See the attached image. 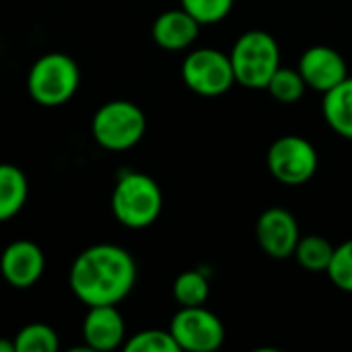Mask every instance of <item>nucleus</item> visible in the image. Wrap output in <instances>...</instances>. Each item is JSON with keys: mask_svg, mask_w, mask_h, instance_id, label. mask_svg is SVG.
I'll use <instances>...</instances> for the list:
<instances>
[{"mask_svg": "<svg viewBox=\"0 0 352 352\" xmlns=\"http://www.w3.org/2000/svg\"><path fill=\"white\" fill-rule=\"evenodd\" d=\"M266 89L270 91V95L276 101H280V103H295V101H299L305 95L307 85H305V80H303V76H301V72L297 68L280 66L272 74V78H270Z\"/></svg>", "mask_w": 352, "mask_h": 352, "instance_id": "obj_19", "label": "nucleus"}, {"mask_svg": "<svg viewBox=\"0 0 352 352\" xmlns=\"http://www.w3.org/2000/svg\"><path fill=\"white\" fill-rule=\"evenodd\" d=\"M16 352H56L60 349L58 334L47 324H29L14 336Z\"/></svg>", "mask_w": 352, "mask_h": 352, "instance_id": "obj_18", "label": "nucleus"}, {"mask_svg": "<svg viewBox=\"0 0 352 352\" xmlns=\"http://www.w3.org/2000/svg\"><path fill=\"white\" fill-rule=\"evenodd\" d=\"M169 332L177 342L179 351L214 352L225 342L223 322L204 305L182 307L173 316L169 324Z\"/></svg>", "mask_w": 352, "mask_h": 352, "instance_id": "obj_8", "label": "nucleus"}, {"mask_svg": "<svg viewBox=\"0 0 352 352\" xmlns=\"http://www.w3.org/2000/svg\"><path fill=\"white\" fill-rule=\"evenodd\" d=\"M179 2L182 8L188 10L200 25H214L231 12L235 0H179Z\"/></svg>", "mask_w": 352, "mask_h": 352, "instance_id": "obj_22", "label": "nucleus"}, {"mask_svg": "<svg viewBox=\"0 0 352 352\" xmlns=\"http://www.w3.org/2000/svg\"><path fill=\"white\" fill-rule=\"evenodd\" d=\"M0 352H16L14 340H8V338H0Z\"/></svg>", "mask_w": 352, "mask_h": 352, "instance_id": "obj_23", "label": "nucleus"}, {"mask_svg": "<svg viewBox=\"0 0 352 352\" xmlns=\"http://www.w3.org/2000/svg\"><path fill=\"white\" fill-rule=\"evenodd\" d=\"M256 237L266 256L287 260L295 254L301 233L295 217L287 208L272 206L260 214L256 223Z\"/></svg>", "mask_w": 352, "mask_h": 352, "instance_id": "obj_9", "label": "nucleus"}, {"mask_svg": "<svg viewBox=\"0 0 352 352\" xmlns=\"http://www.w3.org/2000/svg\"><path fill=\"white\" fill-rule=\"evenodd\" d=\"M80 87V68L78 64L62 54L52 52L43 54L33 62L27 74V91L31 99L43 107L64 105Z\"/></svg>", "mask_w": 352, "mask_h": 352, "instance_id": "obj_4", "label": "nucleus"}, {"mask_svg": "<svg viewBox=\"0 0 352 352\" xmlns=\"http://www.w3.org/2000/svg\"><path fill=\"white\" fill-rule=\"evenodd\" d=\"M163 210V192L159 184L140 171H126L118 177L111 194V212L128 229L151 227Z\"/></svg>", "mask_w": 352, "mask_h": 352, "instance_id": "obj_2", "label": "nucleus"}, {"mask_svg": "<svg viewBox=\"0 0 352 352\" xmlns=\"http://www.w3.org/2000/svg\"><path fill=\"white\" fill-rule=\"evenodd\" d=\"M182 78L190 91L200 97L225 95L235 85V74L229 54L214 47H200L186 56Z\"/></svg>", "mask_w": 352, "mask_h": 352, "instance_id": "obj_6", "label": "nucleus"}, {"mask_svg": "<svg viewBox=\"0 0 352 352\" xmlns=\"http://www.w3.org/2000/svg\"><path fill=\"white\" fill-rule=\"evenodd\" d=\"M136 262L132 254L113 243H97L76 256L68 283L74 297L87 307L118 305L136 285Z\"/></svg>", "mask_w": 352, "mask_h": 352, "instance_id": "obj_1", "label": "nucleus"}, {"mask_svg": "<svg viewBox=\"0 0 352 352\" xmlns=\"http://www.w3.org/2000/svg\"><path fill=\"white\" fill-rule=\"evenodd\" d=\"M229 58L235 82L245 89H266L272 74L280 68V47L276 39L262 29L239 35Z\"/></svg>", "mask_w": 352, "mask_h": 352, "instance_id": "obj_3", "label": "nucleus"}, {"mask_svg": "<svg viewBox=\"0 0 352 352\" xmlns=\"http://www.w3.org/2000/svg\"><path fill=\"white\" fill-rule=\"evenodd\" d=\"M297 70L301 72L307 89L328 93L349 76V66L342 54L328 45H314L299 58Z\"/></svg>", "mask_w": 352, "mask_h": 352, "instance_id": "obj_11", "label": "nucleus"}, {"mask_svg": "<svg viewBox=\"0 0 352 352\" xmlns=\"http://www.w3.org/2000/svg\"><path fill=\"white\" fill-rule=\"evenodd\" d=\"M126 352H182L169 330H142L124 344Z\"/></svg>", "mask_w": 352, "mask_h": 352, "instance_id": "obj_20", "label": "nucleus"}, {"mask_svg": "<svg viewBox=\"0 0 352 352\" xmlns=\"http://www.w3.org/2000/svg\"><path fill=\"white\" fill-rule=\"evenodd\" d=\"M43 270H45V256L41 248L29 239H19L8 243L0 256L2 278L12 289L33 287L43 276Z\"/></svg>", "mask_w": 352, "mask_h": 352, "instance_id": "obj_10", "label": "nucleus"}, {"mask_svg": "<svg viewBox=\"0 0 352 352\" xmlns=\"http://www.w3.org/2000/svg\"><path fill=\"white\" fill-rule=\"evenodd\" d=\"M91 132L99 146L107 151H128L142 140L146 132V118L132 101H107L95 111Z\"/></svg>", "mask_w": 352, "mask_h": 352, "instance_id": "obj_5", "label": "nucleus"}, {"mask_svg": "<svg viewBox=\"0 0 352 352\" xmlns=\"http://www.w3.org/2000/svg\"><path fill=\"white\" fill-rule=\"evenodd\" d=\"M322 111L326 124L336 134L352 140V76H346L334 89L324 93Z\"/></svg>", "mask_w": 352, "mask_h": 352, "instance_id": "obj_14", "label": "nucleus"}, {"mask_svg": "<svg viewBox=\"0 0 352 352\" xmlns=\"http://www.w3.org/2000/svg\"><path fill=\"white\" fill-rule=\"evenodd\" d=\"M200 27L202 25L184 8L165 10L153 23V39L163 50L179 52L196 41Z\"/></svg>", "mask_w": 352, "mask_h": 352, "instance_id": "obj_13", "label": "nucleus"}, {"mask_svg": "<svg viewBox=\"0 0 352 352\" xmlns=\"http://www.w3.org/2000/svg\"><path fill=\"white\" fill-rule=\"evenodd\" d=\"M334 256V245L322 235H305L299 237L293 258L307 272H326Z\"/></svg>", "mask_w": 352, "mask_h": 352, "instance_id": "obj_16", "label": "nucleus"}, {"mask_svg": "<svg viewBox=\"0 0 352 352\" xmlns=\"http://www.w3.org/2000/svg\"><path fill=\"white\" fill-rule=\"evenodd\" d=\"M268 169L274 179L285 186H301L309 182L320 165L316 146L297 134H287L276 138L266 157Z\"/></svg>", "mask_w": 352, "mask_h": 352, "instance_id": "obj_7", "label": "nucleus"}, {"mask_svg": "<svg viewBox=\"0 0 352 352\" xmlns=\"http://www.w3.org/2000/svg\"><path fill=\"white\" fill-rule=\"evenodd\" d=\"M210 295V285L204 272L186 270L173 283V297L182 307H198L204 305Z\"/></svg>", "mask_w": 352, "mask_h": 352, "instance_id": "obj_17", "label": "nucleus"}, {"mask_svg": "<svg viewBox=\"0 0 352 352\" xmlns=\"http://www.w3.org/2000/svg\"><path fill=\"white\" fill-rule=\"evenodd\" d=\"M82 340L89 351L109 352L126 340V324L118 305H95L82 322Z\"/></svg>", "mask_w": 352, "mask_h": 352, "instance_id": "obj_12", "label": "nucleus"}, {"mask_svg": "<svg viewBox=\"0 0 352 352\" xmlns=\"http://www.w3.org/2000/svg\"><path fill=\"white\" fill-rule=\"evenodd\" d=\"M326 274L336 289L352 293V239L334 248V256Z\"/></svg>", "mask_w": 352, "mask_h": 352, "instance_id": "obj_21", "label": "nucleus"}, {"mask_svg": "<svg viewBox=\"0 0 352 352\" xmlns=\"http://www.w3.org/2000/svg\"><path fill=\"white\" fill-rule=\"evenodd\" d=\"M29 196L27 175L10 163H0V223L16 217Z\"/></svg>", "mask_w": 352, "mask_h": 352, "instance_id": "obj_15", "label": "nucleus"}]
</instances>
